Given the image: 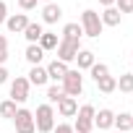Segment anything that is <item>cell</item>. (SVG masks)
Returning a JSON list of instances; mask_svg holds the SVG:
<instances>
[{
    "instance_id": "obj_2",
    "label": "cell",
    "mask_w": 133,
    "mask_h": 133,
    "mask_svg": "<svg viewBox=\"0 0 133 133\" xmlns=\"http://www.w3.org/2000/svg\"><path fill=\"white\" fill-rule=\"evenodd\" d=\"M81 29H84L86 37L97 39V37L102 34V18H99V13H94V11H84V13H81Z\"/></svg>"
},
{
    "instance_id": "obj_29",
    "label": "cell",
    "mask_w": 133,
    "mask_h": 133,
    "mask_svg": "<svg viewBox=\"0 0 133 133\" xmlns=\"http://www.w3.org/2000/svg\"><path fill=\"white\" fill-rule=\"evenodd\" d=\"M18 5H21L24 11H31V8L37 5V0H18Z\"/></svg>"
},
{
    "instance_id": "obj_1",
    "label": "cell",
    "mask_w": 133,
    "mask_h": 133,
    "mask_svg": "<svg viewBox=\"0 0 133 133\" xmlns=\"http://www.w3.org/2000/svg\"><path fill=\"white\" fill-rule=\"evenodd\" d=\"M34 125H37L39 133H50V130H55V112H52L50 104H39V107H37Z\"/></svg>"
},
{
    "instance_id": "obj_4",
    "label": "cell",
    "mask_w": 133,
    "mask_h": 133,
    "mask_svg": "<svg viewBox=\"0 0 133 133\" xmlns=\"http://www.w3.org/2000/svg\"><path fill=\"white\" fill-rule=\"evenodd\" d=\"M63 91H65V97H73V99L84 91V76H81V71H68V73H65Z\"/></svg>"
},
{
    "instance_id": "obj_12",
    "label": "cell",
    "mask_w": 133,
    "mask_h": 133,
    "mask_svg": "<svg viewBox=\"0 0 133 133\" xmlns=\"http://www.w3.org/2000/svg\"><path fill=\"white\" fill-rule=\"evenodd\" d=\"M60 16H63V8H60L57 3H47V5H44V11H42V18H44V24H55Z\"/></svg>"
},
{
    "instance_id": "obj_6",
    "label": "cell",
    "mask_w": 133,
    "mask_h": 133,
    "mask_svg": "<svg viewBox=\"0 0 133 133\" xmlns=\"http://www.w3.org/2000/svg\"><path fill=\"white\" fill-rule=\"evenodd\" d=\"M13 123H16V133H34V130H37L34 115H31L29 110H18L16 117H13Z\"/></svg>"
},
{
    "instance_id": "obj_32",
    "label": "cell",
    "mask_w": 133,
    "mask_h": 133,
    "mask_svg": "<svg viewBox=\"0 0 133 133\" xmlns=\"http://www.w3.org/2000/svg\"><path fill=\"white\" fill-rule=\"evenodd\" d=\"M0 50H8V39H5L3 34H0Z\"/></svg>"
},
{
    "instance_id": "obj_28",
    "label": "cell",
    "mask_w": 133,
    "mask_h": 133,
    "mask_svg": "<svg viewBox=\"0 0 133 133\" xmlns=\"http://www.w3.org/2000/svg\"><path fill=\"white\" fill-rule=\"evenodd\" d=\"M5 18H8V5L0 0V24H5Z\"/></svg>"
},
{
    "instance_id": "obj_25",
    "label": "cell",
    "mask_w": 133,
    "mask_h": 133,
    "mask_svg": "<svg viewBox=\"0 0 133 133\" xmlns=\"http://www.w3.org/2000/svg\"><path fill=\"white\" fill-rule=\"evenodd\" d=\"M63 97H65V91H63V86H50V89H47V99H50L52 104H57V102H60Z\"/></svg>"
},
{
    "instance_id": "obj_22",
    "label": "cell",
    "mask_w": 133,
    "mask_h": 133,
    "mask_svg": "<svg viewBox=\"0 0 133 133\" xmlns=\"http://www.w3.org/2000/svg\"><path fill=\"white\" fill-rule=\"evenodd\" d=\"M16 102L13 99H8V102H0V115H3V117H8V120H13L16 117Z\"/></svg>"
},
{
    "instance_id": "obj_33",
    "label": "cell",
    "mask_w": 133,
    "mask_h": 133,
    "mask_svg": "<svg viewBox=\"0 0 133 133\" xmlns=\"http://www.w3.org/2000/svg\"><path fill=\"white\" fill-rule=\"evenodd\" d=\"M99 3H102L104 8H112V5H115V0H99Z\"/></svg>"
},
{
    "instance_id": "obj_3",
    "label": "cell",
    "mask_w": 133,
    "mask_h": 133,
    "mask_svg": "<svg viewBox=\"0 0 133 133\" xmlns=\"http://www.w3.org/2000/svg\"><path fill=\"white\" fill-rule=\"evenodd\" d=\"M94 107L91 104H84L78 112H76V125H73V130L76 133H91V128H94Z\"/></svg>"
},
{
    "instance_id": "obj_16",
    "label": "cell",
    "mask_w": 133,
    "mask_h": 133,
    "mask_svg": "<svg viewBox=\"0 0 133 133\" xmlns=\"http://www.w3.org/2000/svg\"><path fill=\"white\" fill-rule=\"evenodd\" d=\"M130 123H133V115L130 112H120V115H115V123L112 125H117L120 133H130Z\"/></svg>"
},
{
    "instance_id": "obj_15",
    "label": "cell",
    "mask_w": 133,
    "mask_h": 133,
    "mask_svg": "<svg viewBox=\"0 0 133 133\" xmlns=\"http://www.w3.org/2000/svg\"><path fill=\"white\" fill-rule=\"evenodd\" d=\"M42 34H44V29H42V26H39V24H31V21H29V26H26V29H24V37H26V39H29V44H37V42H39V37H42Z\"/></svg>"
},
{
    "instance_id": "obj_8",
    "label": "cell",
    "mask_w": 133,
    "mask_h": 133,
    "mask_svg": "<svg viewBox=\"0 0 133 133\" xmlns=\"http://www.w3.org/2000/svg\"><path fill=\"white\" fill-rule=\"evenodd\" d=\"M57 112H60L63 117H73V115L78 112V102H76L73 97H63V99L57 102Z\"/></svg>"
},
{
    "instance_id": "obj_27",
    "label": "cell",
    "mask_w": 133,
    "mask_h": 133,
    "mask_svg": "<svg viewBox=\"0 0 133 133\" xmlns=\"http://www.w3.org/2000/svg\"><path fill=\"white\" fill-rule=\"evenodd\" d=\"M55 133H76V130H73V125H68V123H60V125L55 128Z\"/></svg>"
},
{
    "instance_id": "obj_36",
    "label": "cell",
    "mask_w": 133,
    "mask_h": 133,
    "mask_svg": "<svg viewBox=\"0 0 133 133\" xmlns=\"http://www.w3.org/2000/svg\"><path fill=\"white\" fill-rule=\"evenodd\" d=\"M115 133H120V130H115Z\"/></svg>"
},
{
    "instance_id": "obj_14",
    "label": "cell",
    "mask_w": 133,
    "mask_h": 133,
    "mask_svg": "<svg viewBox=\"0 0 133 133\" xmlns=\"http://www.w3.org/2000/svg\"><path fill=\"white\" fill-rule=\"evenodd\" d=\"M102 18V26H117L120 24V11L112 5V8H104V13L99 16Z\"/></svg>"
},
{
    "instance_id": "obj_24",
    "label": "cell",
    "mask_w": 133,
    "mask_h": 133,
    "mask_svg": "<svg viewBox=\"0 0 133 133\" xmlns=\"http://www.w3.org/2000/svg\"><path fill=\"white\" fill-rule=\"evenodd\" d=\"M117 89H120V91H125V94H130V91H133V73H125V76H120V81H117Z\"/></svg>"
},
{
    "instance_id": "obj_5",
    "label": "cell",
    "mask_w": 133,
    "mask_h": 133,
    "mask_svg": "<svg viewBox=\"0 0 133 133\" xmlns=\"http://www.w3.org/2000/svg\"><path fill=\"white\" fill-rule=\"evenodd\" d=\"M55 50H57V60H60V63H71V60H76V55H78V50H81V42L60 39Z\"/></svg>"
},
{
    "instance_id": "obj_31",
    "label": "cell",
    "mask_w": 133,
    "mask_h": 133,
    "mask_svg": "<svg viewBox=\"0 0 133 133\" xmlns=\"http://www.w3.org/2000/svg\"><path fill=\"white\" fill-rule=\"evenodd\" d=\"M5 60H8V50H0V65H3Z\"/></svg>"
},
{
    "instance_id": "obj_9",
    "label": "cell",
    "mask_w": 133,
    "mask_h": 133,
    "mask_svg": "<svg viewBox=\"0 0 133 133\" xmlns=\"http://www.w3.org/2000/svg\"><path fill=\"white\" fill-rule=\"evenodd\" d=\"M47 81H50L47 68H42V65H34V68L29 71V84H34V86H44Z\"/></svg>"
},
{
    "instance_id": "obj_11",
    "label": "cell",
    "mask_w": 133,
    "mask_h": 133,
    "mask_svg": "<svg viewBox=\"0 0 133 133\" xmlns=\"http://www.w3.org/2000/svg\"><path fill=\"white\" fill-rule=\"evenodd\" d=\"M112 123H115V112L112 110H99V115H94V125L102 128V130L112 128Z\"/></svg>"
},
{
    "instance_id": "obj_20",
    "label": "cell",
    "mask_w": 133,
    "mask_h": 133,
    "mask_svg": "<svg viewBox=\"0 0 133 133\" xmlns=\"http://www.w3.org/2000/svg\"><path fill=\"white\" fill-rule=\"evenodd\" d=\"M97 86H99V91H102V94H112V91L117 89V78L104 76V78H99V81H97Z\"/></svg>"
},
{
    "instance_id": "obj_34",
    "label": "cell",
    "mask_w": 133,
    "mask_h": 133,
    "mask_svg": "<svg viewBox=\"0 0 133 133\" xmlns=\"http://www.w3.org/2000/svg\"><path fill=\"white\" fill-rule=\"evenodd\" d=\"M47 3H55V0H47Z\"/></svg>"
},
{
    "instance_id": "obj_7",
    "label": "cell",
    "mask_w": 133,
    "mask_h": 133,
    "mask_svg": "<svg viewBox=\"0 0 133 133\" xmlns=\"http://www.w3.org/2000/svg\"><path fill=\"white\" fill-rule=\"evenodd\" d=\"M29 86H31V84H29V78H21V76H18V78L11 84V99H13V102H18V104H21V102H26V99H29Z\"/></svg>"
},
{
    "instance_id": "obj_19",
    "label": "cell",
    "mask_w": 133,
    "mask_h": 133,
    "mask_svg": "<svg viewBox=\"0 0 133 133\" xmlns=\"http://www.w3.org/2000/svg\"><path fill=\"white\" fill-rule=\"evenodd\" d=\"M76 60H78V71L81 68H91V65H94V52L91 50H78Z\"/></svg>"
},
{
    "instance_id": "obj_18",
    "label": "cell",
    "mask_w": 133,
    "mask_h": 133,
    "mask_svg": "<svg viewBox=\"0 0 133 133\" xmlns=\"http://www.w3.org/2000/svg\"><path fill=\"white\" fill-rule=\"evenodd\" d=\"M81 34H84V29H81L78 24H65V29H63V39L81 42Z\"/></svg>"
},
{
    "instance_id": "obj_13",
    "label": "cell",
    "mask_w": 133,
    "mask_h": 133,
    "mask_svg": "<svg viewBox=\"0 0 133 133\" xmlns=\"http://www.w3.org/2000/svg\"><path fill=\"white\" fill-rule=\"evenodd\" d=\"M5 24H8V29H11V31H16V34H18V31H24V29L29 26V18H26L24 13H16V16H8V18H5Z\"/></svg>"
},
{
    "instance_id": "obj_21",
    "label": "cell",
    "mask_w": 133,
    "mask_h": 133,
    "mask_svg": "<svg viewBox=\"0 0 133 133\" xmlns=\"http://www.w3.org/2000/svg\"><path fill=\"white\" fill-rule=\"evenodd\" d=\"M37 44H39L44 52H47V50H55V47H57V37H55V34H50V31H44V34L39 37V42H37Z\"/></svg>"
},
{
    "instance_id": "obj_23",
    "label": "cell",
    "mask_w": 133,
    "mask_h": 133,
    "mask_svg": "<svg viewBox=\"0 0 133 133\" xmlns=\"http://www.w3.org/2000/svg\"><path fill=\"white\" fill-rule=\"evenodd\" d=\"M89 71H91V78H94V81H99V78H104V76H110V68H107L104 63H94V65H91Z\"/></svg>"
},
{
    "instance_id": "obj_30",
    "label": "cell",
    "mask_w": 133,
    "mask_h": 133,
    "mask_svg": "<svg viewBox=\"0 0 133 133\" xmlns=\"http://www.w3.org/2000/svg\"><path fill=\"white\" fill-rule=\"evenodd\" d=\"M5 81H8V71L0 65V84H5Z\"/></svg>"
},
{
    "instance_id": "obj_17",
    "label": "cell",
    "mask_w": 133,
    "mask_h": 133,
    "mask_svg": "<svg viewBox=\"0 0 133 133\" xmlns=\"http://www.w3.org/2000/svg\"><path fill=\"white\" fill-rule=\"evenodd\" d=\"M42 57H44V50H42L39 44H29V47H26V60H29L31 65H39Z\"/></svg>"
},
{
    "instance_id": "obj_10",
    "label": "cell",
    "mask_w": 133,
    "mask_h": 133,
    "mask_svg": "<svg viewBox=\"0 0 133 133\" xmlns=\"http://www.w3.org/2000/svg\"><path fill=\"white\" fill-rule=\"evenodd\" d=\"M65 73H68V65L60 63V60H52V63L47 65V76H50V78H55V81H63V78H65Z\"/></svg>"
},
{
    "instance_id": "obj_26",
    "label": "cell",
    "mask_w": 133,
    "mask_h": 133,
    "mask_svg": "<svg viewBox=\"0 0 133 133\" xmlns=\"http://www.w3.org/2000/svg\"><path fill=\"white\" fill-rule=\"evenodd\" d=\"M115 3H117L120 16H123V13H133V0H115Z\"/></svg>"
},
{
    "instance_id": "obj_35",
    "label": "cell",
    "mask_w": 133,
    "mask_h": 133,
    "mask_svg": "<svg viewBox=\"0 0 133 133\" xmlns=\"http://www.w3.org/2000/svg\"><path fill=\"white\" fill-rule=\"evenodd\" d=\"M130 130H133V123H130Z\"/></svg>"
}]
</instances>
